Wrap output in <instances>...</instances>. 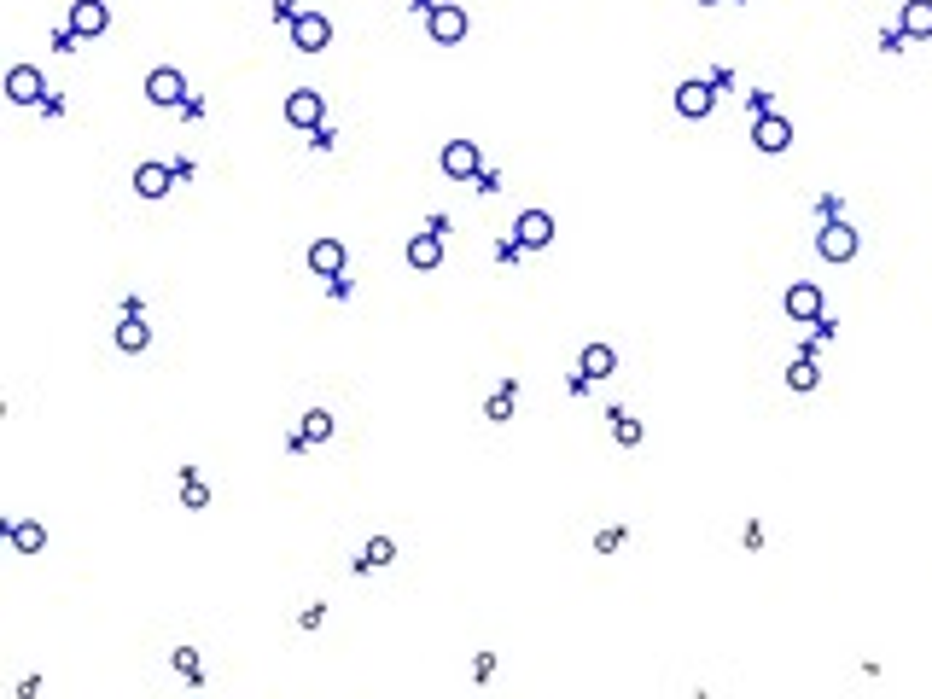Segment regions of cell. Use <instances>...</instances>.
I'll return each instance as SVG.
<instances>
[{"label": "cell", "mask_w": 932, "mask_h": 699, "mask_svg": "<svg viewBox=\"0 0 932 699\" xmlns=\"http://www.w3.org/2000/svg\"><path fill=\"white\" fill-rule=\"evenodd\" d=\"M327 41H333L327 12H298V18H292V47H298V53H321Z\"/></svg>", "instance_id": "1"}, {"label": "cell", "mask_w": 932, "mask_h": 699, "mask_svg": "<svg viewBox=\"0 0 932 699\" xmlns=\"http://www.w3.org/2000/svg\"><path fill=\"white\" fill-rule=\"evenodd\" d=\"M321 117H327V105H321L315 88H298V94L286 100V123H292V129H321Z\"/></svg>", "instance_id": "2"}, {"label": "cell", "mask_w": 932, "mask_h": 699, "mask_svg": "<svg viewBox=\"0 0 932 699\" xmlns=\"http://www.w3.org/2000/svg\"><path fill=\"white\" fill-rule=\"evenodd\" d=\"M443 175L478 181V175H484V169H478V146H472V140H449V146H443Z\"/></svg>", "instance_id": "3"}, {"label": "cell", "mask_w": 932, "mask_h": 699, "mask_svg": "<svg viewBox=\"0 0 932 699\" xmlns=\"http://www.w3.org/2000/svg\"><path fill=\"white\" fill-rule=\"evenodd\" d=\"M146 100L152 105H181L187 100V76H181V70H152V76H146Z\"/></svg>", "instance_id": "4"}, {"label": "cell", "mask_w": 932, "mask_h": 699, "mask_svg": "<svg viewBox=\"0 0 932 699\" xmlns=\"http://www.w3.org/2000/svg\"><path fill=\"white\" fill-rule=\"evenodd\" d=\"M752 140H758V152H787V146H793V123L775 117V111H764L758 129H752Z\"/></svg>", "instance_id": "5"}, {"label": "cell", "mask_w": 932, "mask_h": 699, "mask_svg": "<svg viewBox=\"0 0 932 699\" xmlns=\"http://www.w3.org/2000/svg\"><path fill=\"white\" fill-rule=\"evenodd\" d=\"M513 239H519L525 251H542V245L554 239V216H548V210H525L519 228H513Z\"/></svg>", "instance_id": "6"}, {"label": "cell", "mask_w": 932, "mask_h": 699, "mask_svg": "<svg viewBox=\"0 0 932 699\" xmlns=\"http://www.w3.org/2000/svg\"><path fill=\"white\" fill-rule=\"evenodd\" d=\"M6 100H18V105L41 100V70H35V65H12V70H6Z\"/></svg>", "instance_id": "7"}, {"label": "cell", "mask_w": 932, "mask_h": 699, "mask_svg": "<svg viewBox=\"0 0 932 699\" xmlns=\"http://www.w3.org/2000/svg\"><path fill=\"white\" fill-rule=\"evenodd\" d=\"M466 35V12L461 6H432V41L437 47H455Z\"/></svg>", "instance_id": "8"}, {"label": "cell", "mask_w": 932, "mask_h": 699, "mask_svg": "<svg viewBox=\"0 0 932 699\" xmlns=\"http://www.w3.org/2000/svg\"><path fill=\"white\" fill-rule=\"evenodd\" d=\"M822 257H828V263H851V257H857V233L845 228V222H828V228H822Z\"/></svg>", "instance_id": "9"}, {"label": "cell", "mask_w": 932, "mask_h": 699, "mask_svg": "<svg viewBox=\"0 0 932 699\" xmlns=\"http://www.w3.org/2000/svg\"><path fill=\"white\" fill-rule=\"evenodd\" d=\"M787 315H793V321H822V292H816L810 280L787 286Z\"/></svg>", "instance_id": "10"}, {"label": "cell", "mask_w": 932, "mask_h": 699, "mask_svg": "<svg viewBox=\"0 0 932 699\" xmlns=\"http://www.w3.org/2000/svg\"><path fill=\"white\" fill-rule=\"evenodd\" d=\"M309 268H315L321 280L344 274V245H338V239H315V245H309Z\"/></svg>", "instance_id": "11"}, {"label": "cell", "mask_w": 932, "mask_h": 699, "mask_svg": "<svg viewBox=\"0 0 932 699\" xmlns=\"http://www.w3.org/2000/svg\"><path fill=\"white\" fill-rule=\"evenodd\" d=\"M711 105H717L711 82H682V88H676V111H682V117H705Z\"/></svg>", "instance_id": "12"}, {"label": "cell", "mask_w": 932, "mask_h": 699, "mask_svg": "<svg viewBox=\"0 0 932 699\" xmlns=\"http://www.w3.org/2000/svg\"><path fill=\"white\" fill-rule=\"evenodd\" d=\"M105 24H111V12H105L100 0H76V6H70V30L76 35H100Z\"/></svg>", "instance_id": "13"}, {"label": "cell", "mask_w": 932, "mask_h": 699, "mask_svg": "<svg viewBox=\"0 0 932 699\" xmlns=\"http://www.w3.org/2000/svg\"><path fill=\"white\" fill-rule=\"evenodd\" d=\"M169 181H175V169H164V164H140V169H134V187H140V199H164Z\"/></svg>", "instance_id": "14"}, {"label": "cell", "mask_w": 932, "mask_h": 699, "mask_svg": "<svg viewBox=\"0 0 932 699\" xmlns=\"http://www.w3.org/2000/svg\"><path fill=\"white\" fill-rule=\"evenodd\" d=\"M408 263L414 268H437L443 263V239H437V233H414V239H408Z\"/></svg>", "instance_id": "15"}, {"label": "cell", "mask_w": 932, "mask_h": 699, "mask_svg": "<svg viewBox=\"0 0 932 699\" xmlns=\"http://www.w3.org/2000/svg\"><path fill=\"white\" fill-rule=\"evenodd\" d=\"M612 373H618L612 344H589V350H583V379H612Z\"/></svg>", "instance_id": "16"}, {"label": "cell", "mask_w": 932, "mask_h": 699, "mask_svg": "<svg viewBox=\"0 0 932 699\" xmlns=\"http://www.w3.org/2000/svg\"><path fill=\"white\" fill-rule=\"evenodd\" d=\"M6 536H12V548H18V554H41V548H47V531H41L35 519H18V525H6Z\"/></svg>", "instance_id": "17"}, {"label": "cell", "mask_w": 932, "mask_h": 699, "mask_svg": "<svg viewBox=\"0 0 932 699\" xmlns=\"http://www.w3.org/2000/svg\"><path fill=\"white\" fill-rule=\"evenodd\" d=\"M898 30L927 41V35H932V0H909V6H903V18H898Z\"/></svg>", "instance_id": "18"}, {"label": "cell", "mask_w": 932, "mask_h": 699, "mask_svg": "<svg viewBox=\"0 0 932 699\" xmlns=\"http://www.w3.org/2000/svg\"><path fill=\"white\" fill-rule=\"evenodd\" d=\"M146 344H152V327H146L140 315H129V321L117 327V350H146Z\"/></svg>", "instance_id": "19"}, {"label": "cell", "mask_w": 932, "mask_h": 699, "mask_svg": "<svg viewBox=\"0 0 932 699\" xmlns=\"http://www.w3.org/2000/svg\"><path fill=\"white\" fill-rule=\"evenodd\" d=\"M303 437H309V443H321V437H333V414H327V408H309V414H303V426H298Z\"/></svg>", "instance_id": "20"}, {"label": "cell", "mask_w": 932, "mask_h": 699, "mask_svg": "<svg viewBox=\"0 0 932 699\" xmlns=\"http://www.w3.org/2000/svg\"><path fill=\"white\" fill-rule=\"evenodd\" d=\"M391 560H397V542L391 536H373L362 548V566H391Z\"/></svg>", "instance_id": "21"}, {"label": "cell", "mask_w": 932, "mask_h": 699, "mask_svg": "<svg viewBox=\"0 0 932 699\" xmlns=\"http://www.w3.org/2000/svg\"><path fill=\"white\" fill-rule=\"evenodd\" d=\"M816 379H822V373H816L810 356H799V362L787 367V385H793V391H816Z\"/></svg>", "instance_id": "22"}, {"label": "cell", "mask_w": 932, "mask_h": 699, "mask_svg": "<svg viewBox=\"0 0 932 699\" xmlns=\"http://www.w3.org/2000/svg\"><path fill=\"white\" fill-rule=\"evenodd\" d=\"M181 501H187V507H210V484L193 478V472H181Z\"/></svg>", "instance_id": "23"}, {"label": "cell", "mask_w": 932, "mask_h": 699, "mask_svg": "<svg viewBox=\"0 0 932 699\" xmlns=\"http://www.w3.org/2000/svg\"><path fill=\"white\" fill-rule=\"evenodd\" d=\"M175 670H181L187 682H199V653H193V647H175Z\"/></svg>", "instance_id": "24"}, {"label": "cell", "mask_w": 932, "mask_h": 699, "mask_svg": "<svg viewBox=\"0 0 932 699\" xmlns=\"http://www.w3.org/2000/svg\"><path fill=\"white\" fill-rule=\"evenodd\" d=\"M612 420H618V426H612L618 443H641V420H630V414H612Z\"/></svg>", "instance_id": "25"}, {"label": "cell", "mask_w": 932, "mask_h": 699, "mask_svg": "<svg viewBox=\"0 0 932 699\" xmlns=\"http://www.w3.org/2000/svg\"><path fill=\"white\" fill-rule=\"evenodd\" d=\"M327 624V606H303V630H321Z\"/></svg>", "instance_id": "26"}, {"label": "cell", "mask_w": 932, "mask_h": 699, "mask_svg": "<svg viewBox=\"0 0 932 699\" xmlns=\"http://www.w3.org/2000/svg\"><path fill=\"white\" fill-rule=\"evenodd\" d=\"M618 542H624V531H600V536H595V548H600V554H612Z\"/></svg>", "instance_id": "27"}, {"label": "cell", "mask_w": 932, "mask_h": 699, "mask_svg": "<svg viewBox=\"0 0 932 699\" xmlns=\"http://www.w3.org/2000/svg\"><path fill=\"white\" fill-rule=\"evenodd\" d=\"M76 41H82L76 30H59V35H53V47H59V53H76Z\"/></svg>", "instance_id": "28"}, {"label": "cell", "mask_w": 932, "mask_h": 699, "mask_svg": "<svg viewBox=\"0 0 932 699\" xmlns=\"http://www.w3.org/2000/svg\"><path fill=\"white\" fill-rule=\"evenodd\" d=\"M699 6H717V0H699Z\"/></svg>", "instance_id": "29"}]
</instances>
